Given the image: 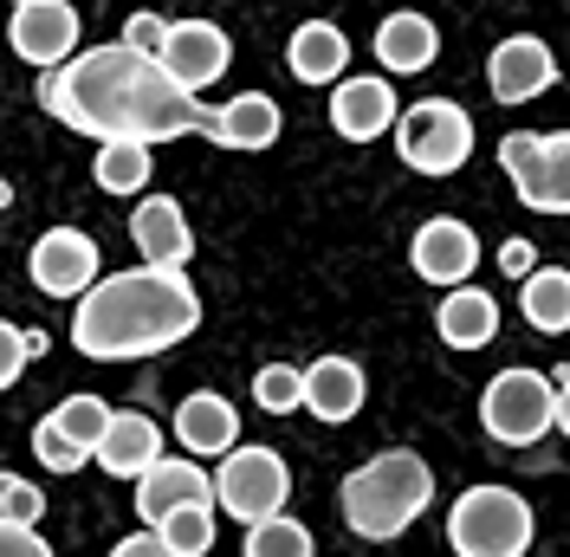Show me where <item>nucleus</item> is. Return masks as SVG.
Returning a JSON list of instances; mask_svg holds the SVG:
<instances>
[{
	"label": "nucleus",
	"mask_w": 570,
	"mask_h": 557,
	"mask_svg": "<svg viewBox=\"0 0 570 557\" xmlns=\"http://www.w3.org/2000/svg\"><path fill=\"white\" fill-rule=\"evenodd\" d=\"M46 117H59L78 137H137V143H169V137H214V110L181 91L176 78L163 71L156 52L137 46H91L71 52L59 71H46L39 85Z\"/></svg>",
	"instance_id": "f257e3e1"
},
{
	"label": "nucleus",
	"mask_w": 570,
	"mask_h": 557,
	"mask_svg": "<svg viewBox=\"0 0 570 557\" xmlns=\"http://www.w3.org/2000/svg\"><path fill=\"white\" fill-rule=\"evenodd\" d=\"M33 453L46 460V467H52V473H78V467L91 460V448H78V441H71V434H66V428H59L52 416L33 428Z\"/></svg>",
	"instance_id": "c756f323"
},
{
	"label": "nucleus",
	"mask_w": 570,
	"mask_h": 557,
	"mask_svg": "<svg viewBox=\"0 0 570 557\" xmlns=\"http://www.w3.org/2000/svg\"><path fill=\"white\" fill-rule=\"evenodd\" d=\"M52 421L66 428L78 448H98V441H105V428H110V402H105V395H66Z\"/></svg>",
	"instance_id": "c85d7f7f"
},
{
	"label": "nucleus",
	"mask_w": 570,
	"mask_h": 557,
	"mask_svg": "<svg viewBox=\"0 0 570 557\" xmlns=\"http://www.w3.org/2000/svg\"><path fill=\"white\" fill-rule=\"evenodd\" d=\"M214 499H220V512H234L240 525H259L273 512H285L292 467L273 448H227L220 453V473H214Z\"/></svg>",
	"instance_id": "6e6552de"
},
{
	"label": "nucleus",
	"mask_w": 570,
	"mask_h": 557,
	"mask_svg": "<svg viewBox=\"0 0 570 557\" xmlns=\"http://www.w3.org/2000/svg\"><path fill=\"white\" fill-rule=\"evenodd\" d=\"M253 402H259L266 416H292V409H305V370H292V363H266V370L253 377Z\"/></svg>",
	"instance_id": "bb28decb"
},
{
	"label": "nucleus",
	"mask_w": 570,
	"mask_h": 557,
	"mask_svg": "<svg viewBox=\"0 0 570 557\" xmlns=\"http://www.w3.org/2000/svg\"><path fill=\"white\" fill-rule=\"evenodd\" d=\"M130 241H137L142 266H188L195 260V234L176 195H142L130 208Z\"/></svg>",
	"instance_id": "2eb2a0df"
},
{
	"label": "nucleus",
	"mask_w": 570,
	"mask_h": 557,
	"mask_svg": "<svg viewBox=\"0 0 570 557\" xmlns=\"http://www.w3.org/2000/svg\"><path fill=\"white\" fill-rule=\"evenodd\" d=\"M519 312L544 338L570 331V266H538V273L519 278Z\"/></svg>",
	"instance_id": "b1692460"
},
{
	"label": "nucleus",
	"mask_w": 570,
	"mask_h": 557,
	"mask_svg": "<svg viewBox=\"0 0 570 557\" xmlns=\"http://www.w3.org/2000/svg\"><path fill=\"white\" fill-rule=\"evenodd\" d=\"M156 59H163V71L176 78L181 91L202 98V85H214L220 71L234 66V39L220 33L214 20H169V33H163V46H156Z\"/></svg>",
	"instance_id": "9b49d317"
},
{
	"label": "nucleus",
	"mask_w": 570,
	"mask_h": 557,
	"mask_svg": "<svg viewBox=\"0 0 570 557\" xmlns=\"http://www.w3.org/2000/svg\"><path fill=\"white\" fill-rule=\"evenodd\" d=\"M202 324V292L181 266H130L105 273L91 292H78L71 344L98 363H130L181 344Z\"/></svg>",
	"instance_id": "f03ea898"
},
{
	"label": "nucleus",
	"mask_w": 570,
	"mask_h": 557,
	"mask_svg": "<svg viewBox=\"0 0 570 557\" xmlns=\"http://www.w3.org/2000/svg\"><path fill=\"white\" fill-rule=\"evenodd\" d=\"M27 363H33V344H27V331L0 317V389L20 383V370H27Z\"/></svg>",
	"instance_id": "2f4dec72"
},
{
	"label": "nucleus",
	"mask_w": 570,
	"mask_h": 557,
	"mask_svg": "<svg viewBox=\"0 0 570 557\" xmlns=\"http://www.w3.org/2000/svg\"><path fill=\"white\" fill-rule=\"evenodd\" d=\"M558 428L570 434V370H558Z\"/></svg>",
	"instance_id": "e433bc0d"
},
{
	"label": "nucleus",
	"mask_w": 570,
	"mask_h": 557,
	"mask_svg": "<svg viewBox=\"0 0 570 557\" xmlns=\"http://www.w3.org/2000/svg\"><path fill=\"white\" fill-rule=\"evenodd\" d=\"M434 331H441V344H454V350H487L499 338V299L480 292L473 278L466 285H448V299L434 312Z\"/></svg>",
	"instance_id": "6ab92c4d"
},
{
	"label": "nucleus",
	"mask_w": 570,
	"mask_h": 557,
	"mask_svg": "<svg viewBox=\"0 0 570 557\" xmlns=\"http://www.w3.org/2000/svg\"><path fill=\"white\" fill-rule=\"evenodd\" d=\"M285 66H292L298 85H337L351 71V39L331 20H305L298 33L285 39Z\"/></svg>",
	"instance_id": "412c9836"
},
{
	"label": "nucleus",
	"mask_w": 570,
	"mask_h": 557,
	"mask_svg": "<svg viewBox=\"0 0 570 557\" xmlns=\"http://www.w3.org/2000/svg\"><path fill=\"white\" fill-rule=\"evenodd\" d=\"M78 7L71 0H13V20H7V46L13 59H27L33 71H59L78 52Z\"/></svg>",
	"instance_id": "1a4fd4ad"
},
{
	"label": "nucleus",
	"mask_w": 570,
	"mask_h": 557,
	"mask_svg": "<svg viewBox=\"0 0 570 557\" xmlns=\"http://www.w3.org/2000/svg\"><path fill=\"white\" fill-rule=\"evenodd\" d=\"M428 499H434V473H428L422 453H409V448H390V453H376V460H363L344 480V492H337L344 525H351L356 538H370V545L402 538L428 512Z\"/></svg>",
	"instance_id": "7ed1b4c3"
},
{
	"label": "nucleus",
	"mask_w": 570,
	"mask_h": 557,
	"mask_svg": "<svg viewBox=\"0 0 570 557\" xmlns=\"http://www.w3.org/2000/svg\"><path fill=\"white\" fill-rule=\"evenodd\" d=\"M39 512H46V492L33 480H20V473H0V519L39 525Z\"/></svg>",
	"instance_id": "7c9ffc66"
},
{
	"label": "nucleus",
	"mask_w": 570,
	"mask_h": 557,
	"mask_svg": "<svg viewBox=\"0 0 570 557\" xmlns=\"http://www.w3.org/2000/svg\"><path fill=\"white\" fill-rule=\"evenodd\" d=\"M163 33H169V20H156V13H130L124 20V46H137V52H156Z\"/></svg>",
	"instance_id": "72a5a7b5"
},
{
	"label": "nucleus",
	"mask_w": 570,
	"mask_h": 557,
	"mask_svg": "<svg viewBox=\"0 0 570 557\" xmlns=\"http://www.w3.org/2000/svg\"><path fill=\"white\" fill-rule=\"evenodd\" d=\"M487 85H493L499 105H532V98H544L558 85V52L532 33L499 39L493 59H487Z\"/></svg>",
	"instance_id": "ddd939ff"
},
{
	"label": "nucleus",
	"mask_w": 570,
	"mask_h": 557,
	"mask_svg": "<svg viewBox=\"0 0 570 557\" xmlns=\"http://www.w3.org/2000/svg\"><path fill=\"white\" fill-rule=\"evenodd\" d=\"M532 538L538 519L512 487H466L448 512V551L454 557H525Z\"/></svg>",
	"instance_id": "20e7f679"
},
{
	"label": "nucleus",
	"mask_w": 570,
	"mask_h": 557,
	"mask_svg": "<svg viewBox=\"0 0 570 557\" xmlns=\"http://www.w3.org/2000/svg\"><path fill=\"white\" fill-rule=\"evenodd\" d=\"M499 266H505L512 278L538 273V246H532V241H505V253H499Z\"/></svg>",
	"instance_id": "c9c22d12"
},
{
	"label": "nucleus",
	"mask_w": 570,
	"mask_h": 557,
	"mask_svg": "<svg viewBox=\"0 0 570 557\" xmlns=\"http://www.w3.org/2000/svg\"><path fill=\"white\" fill-rule=\"evenodd\" d=\"M176 441L195 453V460L240 448V416H234V402H227V395H214V389H202V395H181Z\"/></svg>",
	"instance_id": "aec40b11"
},
{
	"label": "nucleus",
	"mask_w": 570,
	"mask_h": 557,
	"mask_svg": "<svg viewBox=\"0 0 570 557\" xmlns=\"http://www.w3.org/2000/svg\"><path fill=\"white\" fill-rule=\"evenodd\" d=\"M110 557H181V551H169V545H163V531H156V525H142V531H130V538H124Z\"/></svg>",
	"instance_id": "f704fd0d"
},
{
	"label": "nucleus",
	"mask_w": 570,
	"mask_h": 557,
	"mask_svg": "<svg viewBox=\"0 0 570 557\" xmlns=\"http://www.w3.org/2000/svg\"><path fill=\"white\" fill-rule=\"evenodd\" d=\"M27 273H33V285L46 292V299H78V292L98 285V241L78 234V227H52V234L33 241Z\"/></svg>",
	"instance_id": "f8f14e48"
},
{
	"label": "nucleus",
	"mask_w": 570,
	"mask_h": 557,
	"mask_svg": "<svg viewBox=\"0 0 570 557\" xmlns=\"http://www.w3.org/2000/svg\"><path fill=\"white\" fill-rule=\"evenodd\" d=\"M181 506H214V480L202 473V460H156L149 473L137 480V519L142 525H163Z\"/></svg>",
	"instance_id": "dca6fc26"
},
{
	"label": "nucleus",
	"mask_w": 570,
	"mask_h": 557,
	"mask_svg": "<svg viewBox=\"0 0 570 557\" xmlns=\"http://www.w3.org/2000/svg\"><path fill=\"white\" fill-rule=\"evenodd\" d=\"M247 557H312V531L298 519H285V512H273V519L247 525Z\"/></svg>",
	"instance_id": "a878e982"
},
{
	"label": "nucleus",
	"mask_w": 570,
	"mask_h": 557,
	"mask_svg": "<svg viewBox=\"0 0 570 557\" xmlns=\"http://www.w3.org/2000/svg\"><path fill=\"white\" fill-rule=\"evenodd\" d=\"M409 266L428 278V285H466L473 266H480V241H473V227L454 221V214H434L415 227V241H409Z\"/></svg>",
	"instance_id": "4468645a"
},
{
	"label": "nucleus",
	"mask_w": 570,
	"mask_h": 557,
	"mask_svg": "<svg viewBox=\"0 0 570 557\" xmlns=\"http://www.w3.org/2000/svg\"><path fill=\"white\" fill-rule=\"evenodd\" d=\"M441 59V33H434V20L428 13H390L383 27H376V66L390 71V78H415Z\"/></svg>",
	"instance_id": "a211bd4d"
},
{
	"label": "nucleus",
	"mask_w": 570,
	"mask_h": 557,
	"mask_svg": "<svg viewBox=\"0 0 570 557\" xmlns=\"http://www.w3.org/2000/svg\"><path fill=\"white\" fill-rule=\"evenodd\" d=\"M98 467L117 473V480H142L156 460H163V428L142 416V409H110V428L105 441H98Z\"/></svg>",
	"instance_id": "f3484780"
},
{
	"label": "nucleus",
	"mask_w": 570,
	"mask_h": 557,
	"mask_svg": "<svg viewBox=\"0 0 570 557\" xmlns=\"http://www.w3.org/2000/svg\"><path fill=\"white\" fill-rule=\"evenodd\" d=\"M0 557H52V545L39 538V525H13V519H0Z\"/></svg>",
	"instance_id": "473e14b6"
},
{
	"label": "nucleus",
	"mask_w": 570,
	"mask_h": 557,
	"mask_svg": "<svg viewBox=\"0 0 570 557\" xmlns=\"http://www.w3.org/2000/svg\"><path fill=\"white\" fill-rule=\"evenodd\" d=\"M279 130H285V117H279V105L266 98V91H240V98H227V105L214 110V137L208 143H220V149H273L279 143Z\"/></svg>",
	"instance_id": "4be33fe9"
},
{
	"label": "nucleus",
	"mask_w": 570,
	"mask_h": 557,
	"mask_svg": "<svg viewBox=\"0 0 570 557\" xmlns=\"http://www.w3.org/2000/svg\"><path fill=\"white\" fill-rule=\"evenodd\" d=\"M156 531H163V545H169V551L202 557V551H214V506H181V512H169Z\"/></svg>",
	"instance_id": "cd10ccee"
},
{
	"label": "nucleus",
	"mask_w": 570,
	"mask_h": 557,
	"mask_svg": "<svg viewBox=\"0 0 570 557\" xmlns=\"http://www.w3.org/2000/svg\"><path fill=\"white\" fill-rule=\"evenodd\" d=\"M480 428L493 434L499 448H532L558 428V377L544 370H499L487 395H480Z\"/></svg>",
	"instance_id": "39448f33"
},
{
	"label": "nucleus",
	"mask_w": 570,
	"mask_h": 557,
	"mask_svg": "<svg viewBox=\"0 0 570 557\" xmlns=\"http://www.w3.org/2000/svg\"><path fill=\"white\" fill-rule=\"evenodd\" d=\"M395 117H402V105H395L390 71H344V78L331 85V130L344 143L390 137Z\"/></svg>",
	"instance_id": "9d476101"
},
{
	"label": "nucleus",
	"mask_w": 570,
	"mask_h": 557,
	"mask_svg": "<svg viewBox=\"0 0 570 557\" xmlns=\"http://www.w3.org/2000/svg\"><path fill=\"white\" fill-rule=\"evenodd\" d=\"M305 409L318 421H356L363 409V370H356L351 356H318L312 370H305Z\"/></svg>",
	"instance_id": "5701e85b"
},
{
	"label": "nucleus",
	"mask_w": 570,
	"mask_h": 557,
	"mask_svg": "<svg viewBox=\"0 0 570 557\" xmlns=\"http://www.w3.org/2000/svg\"><path fill=\"white\" fill-rule=\"evenodd\" d=\"M149 169H156V149L137 137H105L98 143V163H91L105 195H142L149 188Z\"/></svg>",
	"instance_id": "393cba45"
},
{
	"label": "nucleus",
	"mask_w": 570,
	"mask_h": 557,
	"mask_svg": "<svg viewBox=\"0 0 570 557\" xmlns=\"http://www.w3.org/2000/svg\"><path fill=\"white\" fill-rule=\"evenodd\" d=\"M499 169L538 214H570V130H512L499 137Z\"/></svg>",
	"instance_id": "0eeeda50"
},
{
	"label": "nucleus",
	"mask_w": 570,
	"mask_h": 557,
	"mask_svg": "<svg viewBox=\"0 0 570 557\" xmlns=\"http://www.w3.org/2000/svg\"><path fill=\"white\" fill-rule=\"evenodd\" d=\"M7 202H13V188H7V182H0V208H7Z\"/></svg>",
	"instance_id": "4c0bfd02"
},
{
	"label": "nucleus",
	"mask_w": 570,
	"mask_h": 557,
	"mask_svg": "<svg viewBox=\"0 0 570 557\" xmlns=\"http://www.w3.org/2000/svg\"><path fill=\"white\" fill-rule=\"evenodd\" d=\"M395 156L415 175H454L473 156V117L454 98H422L395 117Z\"/></svg>",
	"instance_id": "423d86ee"
}]
</instances>
